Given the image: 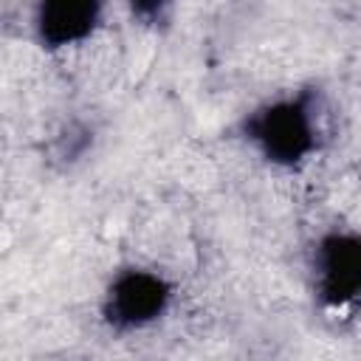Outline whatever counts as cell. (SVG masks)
<instances>
[{"label": "cell", "instance_id": "1", "mask_svg": "<svg viewBox=\"0 0 361 361\" xmlns=\"http://www.w3.org/2000/svg\"><path fill=\"white\" fill-rule=\"evenodd\" d=\"M248 135L276 164H296L313 149V124L302 102H276L259 110L248 121Z\"/></svg>", "mask_w": 361, "mask_h": 361}, {"label": "cell", "instance_id": "2", "mask_svg": "<svg viewBox=\"0 0 361 361\" xmlns=\"http://www.w3.org/2000/svg\"><path fill=\"white\" fill-rule=\"evenodd\" d=\"M166 285L144 271H130L116 279L107 296V319L118 327H135L152 322L166 305Z\"/></svg>", "mask_w": 361, "mask_h": 361}, {"label": "cell", "instance_id": "3", "mask_svg": "<svg viewBox=\"0 0 361 361\" xmlns=\"http://www.w3.org/2000/svg\"><path fill=\"white\" fill-rule=\"evenodd\" d=\"M322 293L330 305H344L355 296L361 285V248L355 237L333 234L322 243L319 251Z\"/></svg>", "mask_w": 361, "mask_h": 361}, {"label": "cell", "instance_id": "4", "mask_svg": "<svg viewBox=\"0 0 361 361\" xmlns=\"http://www.w3.org/2000/svg\"><path fill=\"white\" fill-rule=\"evenodd\" d=\"M99 20V0H42L39 34L48 45H71L85 39Z\"/></svg>", "mask_w": 361, "mask_h": 361}, {"label": "cell", "instance_id": "5", "mask_svg": "<svg viewBox=\"0 0 361 361\" xmlns=\"http://www.w3.org/2000/svg\"><path fill=\"white\" fill-rule=\"evenodd\" d=\"M127 3L133 6V11H135V14L152 17V14H158V11H161V6H164L166 0H127Z\"/></svg>", "mask_w": 361, "mask_h": 361}]
</instances>
